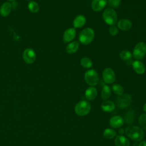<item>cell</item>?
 Masks as SVG:
<instances>
[{"label": "cell", "instance_id": "cell-1", "mask_svg": "<svg viewBox=\"0 0 146 146\" xmlns=\"http://www.w3.org/2000/svg\"><path fill=\"white\" fill-rule=\"evenodd\" d=\"M126 135L135 141H141L144 137V133L143 130L138 126L129 125L125 130Z\"/></svg>", "mask_w": 146, "mask_h": 146}, {"label": "cell", "instance_id": "cell-2", "mask_svg": "<svg viewBox=\"0 0 146 146\" xmlns=\"http://www.w3.org/2000/svg\"><path fill=\"white\" fill-rule=\"evenodd\" d=\"M95 36V33L92 29L87 27L83 29L80 33L79 40L83 44H88L92 42Z\"/></svg>", "mask_w": 146, "mask_h": 146}, {"label": "cell", "instance_id": "cell-3", "mask_svg": "<svg viewBox=\"0 0 146 146\" xmlns=\"http://www.w3.org/2000/svg\"><path fill=\"white\" fill-rule=\"evenodd\" d=\"M103 18L104 22L110 25H115L117 21V16L115 11L112 8L106 9L103 13Z\"/></svg>", "mask_w": 146, "mask_h": 146}, {"label": "cell", "instance_id": "cell-4", "mask_svg": "<svg viewBox=\"0 0 146 146\" xmlns=\"http://www.w3.org/2000/svg\"><path fill=\"white\" fill-rule=\"evenodd\" d=\"M91 104L87 100H82L78 102L75 107V112L79 116H85L91 110Z\"/></svg>", "mask_w": 146, "mask_h": 146}, {"label": "cell", "instance_id": "cell-5", "mask_svg": "<svg viewBox=\"0 0 146 146\" xmlns=\"http://www.w3.org/2000/svg\"><path fill=\"white\" fill-rule=\"evenodd\" d=\"M84 80L86 82L91 86L96 85L99 82V76L95 70L87 71L84 74Z\"/></svg>", "mask_w": 146, "mask_h": 146}, {"label": "cell", "instance_id": "cell-6", "mask_svg": "<svg viewBox=\"0 0 146 146\" xmlns=\"http://www.w3.org/2000/svg\"><path fill=\"white\" fill-rule=\"evenodd\" d=\"M146 54V44L144 42L137 43L133 51V56L136 59H142Z\"/></svg>", "mask_w": 146, "mask_h": 146}, {"label": "cell", "instance_id": "cell-7", "mask_svg": "<svg viewBox=\"0 0 146 146\" xmlns=\"http://www.w3.org/2000/svg\"><path fill=\"white\" fill-rule=\"evenodd\" d=\"M132 102L131 96L127 94H123L119 95L116 100V103L118 107L121 108H124L128 107Z\"/></svg>", "mask_w": 146, "mask_h": 146}, {"label": "cell", "instance_id": "cell-8", "mask_svg": "<svg viewBox=\"0 0 146 146\" xmlns=\"http://www.w3.org/2000/svg\"><path fill=\"white\" fill-rule=\"evenodd\" d=\"M104 82L107 84H111L113 83L116 79L115 74L113 70L110 68H106L102 73Z\"/></svg>", "mask_w": 146, "mask_h": 146}, {"label": "cell", "instance_id": "cell-9", "mask_svg": "<svg viewBox=\"0 0 146 146\" xmlns=\"http://www.w3.org/2000/svg\"><path fill=\"white\" fill-rule=\"evenodd\" d=\"M22 58L25 63L32 64L36 59V54L31 48H26L23 52Z\"/></svg>", "mask_w": 146, "mask_h": 146}, {"label": "cell", "instance_id": "cell-10", "mask_svg": "<svg viewBox=\"0 0 146 146\" xmlns=\"http://www.w3.org/2000/svg\"><path fill=\"white\" fill-rule=\"evenodd\" d=\"M124 119L120 116H114L110 120V125L111 127L117 128L121 127L124 124Z\"/></svg>", "mask_w": 146, "mask_h": 146}, {"label": "cell", "instance_id": "cell-11", "mask_svg": "<svg viewBox=\"0 0 146 146\" xmlns=\"http://www.w3.org/2000/svg\"><path fill=\"white\" fill-rule=\"evenodd\" d=\"M76 31L74 28H69L67 29L63 36V39L64 43H68L72 40L75 37Z\"/></svg>", "mask_w": 146, "mask_h": 146}, {"label": "cell", "instance_id": "cell-12", "mask_svg": "<svg viewBox=\"0 0 146 146\" xmlns=\"http://www.w3.org/2000/svg\"><path fill=\"white\" fill-rule=\"evenodd\" d=\"M107 3V0H93L91 3V7L94 11H99L104 8Z\"/></svg>", "mask_w": 146, "mask_h": 146}, {"label": "cell", "instance_id": "cell-13", "mask_svg": "<svg viewBox=\"0 0 146 146\" xmlns=\"http://www.w3.org/2000/svg\"><path fill=\"white\" fill-rule=\"evenodd\" d=\"M117 26L119 29L123 31H128L131 29L132 23L129 19H122L118 22Z\"/></svg>", "mask_w": 146, "mask_h": 146}, {"label": "cell", "instance_id": "cell-14", "mask_svg": "<svg viewBox=\"0 0 146 146\" xmlns=\"http://www.w3.org/2000/svg\"><path fill=\"white\" fill-rule=\"evenodd\" d=\"M12 5L9 2L3 3L0 7V14L3 17H6L9 15L11 11Z\"/></svg>", "mask_w": 146, "mask_h": 146}, {"label": "cell", "instance_id": "cell-15", "mask_svg": "<svg viewBox=\"0 0 146 146\" xmlns=\"http://www.w3.org/2000/svg\"><path fill=\"white\" fill-rule=\"evenodd\" d=\"M132 66L133 70L139 74H143L145 71V67L144 64L139 60L133 61L132 63Z\"/></svg>", "mask_w": 146, "mask_h": 146}, {"label": "cell", "instance_id": "cell-16", "mask_svg": "<svg viewBox=\"0 0 146 146\" xmlns=\"http://www.w3.org/2000/svg\"><path fill=\"white\" fill-rule=\"evenodd\" d=\"M97 94L98 91L96 88L94 87H90L86 90L85 97L88 100H92L96 98Z\"/></svg>", "mask_w": 146, "mask_h": 146}, {"label": "cell", "instance_id": "cell-17", "mask_svg": "<svg viewBox=\"0 0 146 146\" xmlns=\"http://www.w3.org/2000/svg\"><path fill=\"white\" fill-rule=\"evenodd\" d=\"M115 144L116 146H130L128 139L123 135L116 136L115 139Z\"/></svg>", "mask_w": 146, "mask_h": 146}, {"label": "cell", "instance_id": "cell-18", "mask_svg": "<svg viewBox=\"0 0 146 146\" xmlns=\"http://www.w3.org/2000/svg\"><path fill=\"white\" fill-rule=\"evenodd\" d=\"M119 56L127 65L132 64L133 62L132 60V54L129 51L127 50H123L120 53Z\"/></svg>", "mask_w": 146, "mask_h": 146}, {"label": "cell", "instance_id": "cell-19", "mask_svg": "<svg viewBox=\"0 0 146 146\" xmlns=\"http://www.w3.org/2000/svg\"><path fill=\"white\" fill-rule=\"evenodd\" d=\"M86 19L83 15H77L73 21L74 27L75 28H80L83 27L86 23Z\"/></svg>", "mask_w": 146, "mask_h": 146}, {"label": "cell", "instance_id": "cell-20", "mask_svg": "<svg viewBox=\"0 0 146 146\" xmlns=\"http://www.w3.org/2000/svg\"><path fill=\"white\" fill-rule=\"evenodd\" d=\"M102 110L105 112H110L114 110L115 108V104L110 100H105L101 104Z\"/></svg>", "mask_w": 146, "mask_h": 146}, {"label": "cell", "instance_id": "cell-21", "mask_svg": "<svg viewBox=\"0 0 146 146\" xmlns=\"http://www.w3.org/2000/svg\"><path fill=\"white\" fill-rule=\"evenodd\" d=\"M79 46V43L77 41H74L70 43L66 47V51L68 54H74L78 50Z\"/></svg>", "mask_w": 146, "mask_h": 146}, {"label": "cell", "instance_id": "cell-22", "mask_svg": "<svg viewBox=\"0 0 146 146\" xmlns=\"http://www.w3.org/2000/svg\"><path fill=\"white\" fill-rule=\"evenodd\" d=\"M111 90L110 87L107 85H104L101 92V97L104 100H107L111 96Z\"/></svg>", "mask_w": 146, "mask_h": 146}, {"label": "cell", "instance_id": "cell-23", "mask_svg": "<svg viewBox=\"0 0 146 146\" xmlns=\"http://www.w3.org/2000/svg\"><path fill=\"white\" fill-rule=\"evenodd\" d=\"M116 131L113 129L107 128L103 132V136L105 138L108 139H112L113 137L116 136Z\"/></svg>", "mask_w": 146, "mask_h": 146}, {"label": "cell", "instance_id": "cell-24", "mask_svg": "<svg viewBox=\"0 0 146 146\" xmlns=\"http://www.w3.org/2000/svg\"><path fill=\"white\" fill-rule=\"evenodd\" d=\"M80 64L82 67L86 68H89L92 67V62L90 58L87 57H84L80 60Z\"/></svg>", "mask_w": 146, "mask_h": 146}, {"label": "cell", "instance_id": "cell-25", "mask_svg": "<svg viewBox=\"0 0 146 146\" xmlns=\"http://www.w3.org/2000/svg\"><path fill=\"white\" fill-rule=\"evenodd\" d=\"M28 8L29 10L32 13H37L39 10V6L38 4L35 1H30L28 3Z\"/></svg>", "mask_w": 146, "mask_h": 146}, {"label": "cell", "instance_id": "cell-26", "mask_svg": "<svg viewBox=\"0 0 146 146\" xmlns=\"http://www.w3.org/2000/svg\"><path fill=\"white\" fill-rule=\"evenodd\" d=\"M112 91H113V92L119 96L122 95L124 92V89H123V87L119 84H113V86L112 87Z\"/></svg>", "mask_w": 146, "mask_h": 146}, {"label": "cell", "instance_id": "cell-27", "mask_svg": "<svg viewBox=\"0 0 146 146\" xmlns=\"http://www.w3.org/2000/svg\"><path fill=\"white\" fill-rule=\"evenodd\" d=\"M134 113L132 111H129L127 113L125 116V121L127 124H132L134 121Z\"/></svg>", "mask_w": 146, "mask_h": 146}, {"label": "cell", "instance_id": "cell-28", "mask_svg": "<svg viewBox=\"0 0 146 146\" xmlns=\"http://www.w3.org/2000/svg\"><path fill=\"white\" fill-rule=\"evenodd\" d=\"M139 123L141 128L146 129V113H143L140 116Z\"/></svg>", "mask_w": 146, "mask_h": 146}, {"label": "cell", "instance_id": "cell-29", "mask_svg": "<svg viewBox=\"0 0 146 146\" xmlns=\"http://www.w3.org/2000/svg\"><path fill=\"white\" fill-rule=\"evenodd\" d=\"M120 2L121 0H108L109 5L113 8L117 7L120 5Z\"/></svg>", "mask_w": 146, "mask_h": 146}, {"label": "cell", "instance_id": "cell-30", "mask_svg": "<svg viewBox=\"0 0 146 146\" xmlns=\"http://www.w3.org/2000/svg\"><path fill=\"white\" fill-rule=\"evenodd\" d=\"M109 32H110V34L111 35L115 36V35H116L117 34V33H118V29L114 25L111 26L110 29H109Z\"/></svg>", "mask_w": 146, "mask_h": 146}, {"label": "cell", "instance_id": "cell-31", "mask_svg": "<svg viewBox=\"0 0 146 146\" xmlns=\"http://www.w3.org/2000/svg\"><path fill=\"white\" fill-rule=\"evenodd\" d=\"M124 132H125V131H124V129L123 128H121L119 129V133L120 134V135H122Z\"/></svg>", "mask_w": 146, "mask_h": 146}, {"label": "cell", "instance_id": "cell-32", "mask_svg": "<svg viewBox=\"0 0 146 146\" xmlns=\"http://www.w3.org/2000/svg\"><path fill=\"white\" fill-rule=\"evenodd\" d=\"M139 146H146V141H141V142L140 143Z\"/></svg>", "mask_w": 146, "mask_h": 146}, {"label": "cell", "instance_id": "cell-33", "mask_svg": "<svg viewBox=\"0 0 146 146\" xmlns=\"http://www.w3.org/2000/svg\"><path fill=\"white\" fill-rule=\"evenodd\" d=\"M143 110L146 112V103L144 104V105L143 106Z\"/></svg>", "mask_w": 146, "mask_h": 146}, {"label": "cell", "instance_id": "cell-34", "mask_svg": "<svg viewBox=\"0 0 146 146\" xmlns=\"http://www.w3.org/2000/svg\"><path fill=\"white\" fill-rule=\"evenodd\" d=\"M8 1H15V0H8Z\"/></svg>", "mask_w": 146, "mask_h": 146}, {"label": "cell", "instance_id": "cell-35", "mask_svg": "<svg viewBox=\"0 0 146 146\" xmlns=\"http://www.w3.org/2000/svg\"><path fill=\"white\" fill-rule=\"evenodd\" d=\"M26 1H29V0H26Z\"/></svg>", "mask_w": 146, "mask_h": 146}]
</instances>
